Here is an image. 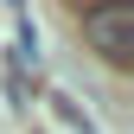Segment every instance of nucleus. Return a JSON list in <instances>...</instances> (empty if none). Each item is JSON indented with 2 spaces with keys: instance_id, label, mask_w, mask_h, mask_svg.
Masks as SVG:
<instances>
[{
  "instance_id": "obj_1",
  "label": "nucleus",
  "mask_w": 134,
  "mask_h": 134,
  "mask_svg": "<svg viewBox=\"0 0 134 134\" xmlns=\"http://www.w3.org/2000/svg\"><path fill=\"white\" fill-rule=\"evenodd\" d=\"M83 32L96 38V51L109 64H128L134 58V7H90L83 13Z\"/></svg>"
}]
</instances>
